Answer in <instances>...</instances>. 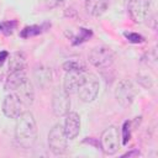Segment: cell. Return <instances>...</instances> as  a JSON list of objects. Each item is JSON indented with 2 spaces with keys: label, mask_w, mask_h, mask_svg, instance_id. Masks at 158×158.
<instances>
[{
  "label": "cell",
  "mask_w": 158,
  "mask_h": 158,
  "mask_svg": "<svg viewBox=\"0 0 158 158\" xmlns=\"http://www.w3.org/2000/svg\"><path fill=\"white\" fill-rule=\"evenodd\" d=\"M15 139L22 148H31L37 139V123L31 111H22L16 118Z\"/></svg>",
  "instance_id": "cell-1"
},
{
  "label": "cell",
  "mask_w": 158,
  "mask_h": 158,
  "mask_svg": "<svg viewBox=\"0 0 158 158\" xmlns=\"http://www.w3.org/2000/svg\"><path fill=\"white\" fill-rule=\"evenodd\" d=\"M88 59H89L90 64L94 65L95 68L107 69L115 62V53L107 46H98L90 51Z\"/></svg>",
  "instance_id": "cell-2"
},
{
  "label": "cell",
  "mask_w": 158,
  "mask_h": 158,
  "mask_svg": "<svg viewBox=\"0 0 158 158\" xmlns=\"http://www.w3.org/2000/svg\"><path fill=\"white\" fill-rule=\"evenodd\" d=\"M99 89H100V83L99 79L95 74L93 73H84V80L81 83V85L78 89V96L81 101L84 102H93L98 94H99Z\"/></svg>",
  "instance_id": "cell-3"
},
{
  "label": "cell",
  "mask_w": 158,
  "mask_h": 158,
  "mask_svg": "<svg viewBox=\"0 0 158 158\" xmlns=\"http://www.w3.org/2000/svg\"><path fill=\"white\" fill-rule=\"evenodd\" d=\"M67 147H68V137L64 132L63 125L56 123L48 133V148L53 154L59 156L65 153Z\"/></svg>",
  "instance_id": "cell-4"
},
{
  "label": "cell",
  "mask_w": 158,
  "mask_h": 158,
  "mask_svg": "<svg viewBox=\"0 0 158 158\" xmlns=\"http://www.w3.org/2000/svg\"><path fill=\"white\" fill-rule=\"evenodd\" d=\"M120 142H121V136L120 131L116 126H109L106 127L101 136H100V146L104 153L106 154H115L118 148H120Z\"/></svg>",
  "instance_id": "cell-5"
},
{
  "label": "cell",
  "mask_w": 158,
  "mask_h": 158,
  "mask_svg": "<svg viewBox=\"0 0 158 158\" xmlns=\"http://www.w3.org/2000/svg\"><path fill=\"white\" fill-rule=\"evenodd\" d=\"M137 96V89L128 79H122L115 88V98L122 106H131Z\"/></svg>",
  "instance_id": "cell-6"
},
{
  "label": "cell",
  "mask_w": 158,
  "mask_h": 158,
  "mask_svg": "<svg viewBox=\"0 0 158 158\" xmlns=\"http://www.w3.org/2000/svg\"><path fill=\"white\" fill-rule=\"evenodd\" d=\"M52 111L54 116L63 117L70 111V98L69 93H67L63 86H58L54 89L52 95Z\"/></svg>",
  "instance_id": "cell-7"
},
{
  "label": "cell",
  "mask_w": 158,
  "mask_h": 158,
  "mask_svg": "<svg viewBox=\"0 0 158 158\" xmlns=\"http://www.w3.org/2000/svg\"><path fill=\"white\" fill-rule=\"evenodd\" d=\"M151 0H128L127 11L135 23H142L148 19Z\"/></svg>",
  "instance_id": "cell-8"
},
{
  "label": "cell",
  "mask_w": 158,
  "mask_h": 158,
  "mask_svg": "<svg viewBox=\"0 0 158 158\" xmlns=\"http://www.w3.org/2000/svg\"><path fill=\"white\" fill-rule=\"evenodd\" d=\"M15 95L19 98L20 102L22 104V106H31L33 104L35 100V89H33V84L32 81H30V79H25L15 90H14Z\"/></svg>",
  "instance_id": "cell-9"
},
{
  "label": "cell",
  "mask_w": 158,
  "mask_h": 158,
  "mask_svg": "<svg viewBox=\"0 0 158 158\" xmlns=\"http://www.w3.org/2000/svg\"><path fill=\"white\" fill-rule=\"evenodd\" d=\"M22 104L20 102L19 98L15 95V93H10L4 98L2 101V112L9 118H17L19 115L22 112L21 110Z\"/></svg>",
  "instance_id": "cell-10"
},
{
  "label": "cell",
  "mask_w": 158,
  "mask_h": 158,
  "mask_svg": "<svg viewBox=\"0 0 158 158\" xmlns=\"http://www.w3.org/2000/svg\"><path fill=\"white\" fill-rule=\"evenodd\" d=\"M64 117H65L64 123H63L64 132L68 139H74L80 132V126H81L80 116L74 111H69Z\"/></svg>",
  "instance_id": "cell-11"
},
{
  "label": "cell",
  "mask_w": 158,
  "mask_h": 158,
  "mask_svg": "<svg viewBox=\"0 0 158 158\" xmlns=\"http://www.w3.org/2000/svg\"><path fill=\"white\" fill-rule=\"evenodd\" d=\"M52 78H53V73H52V69L48 65L40 64V65L35 67V69H33V79H35L36 84L40 88H42V89L47 88L52 83Z\"/></svg>",
  "instance_id": "cell-12"
},
{
  "label": "cell",
  "mask_w": 158,
  "mask_h": 158,
  "mask_svg": "<svg viewBox=\"0 0 158 158\" xmlns=\"http://www.w3.org/2000/svg\"><path fill=\"white\" fill-rule=\"evenodd\" d=\"M84 73L85 72H67L63 80V89L69 94L77 93L84 80Z\"/></svg>",
  "instance_id": "cell-13"
},
{
  "label": "cell",
  "mask_w": 158,
  "mask_h": 158,
  "mask_svg": "<svg viewBox=\"0 0 158 158\" xmlns=\"http://www.w3.org/2000/svg\"><path fill=\"white\" fill-rule=\"evenodd\" d=\"M110 0H85L84 6L89 15L94 17L101 16L109 7Z\"/></svg>",
  "instance_id": "cell-14"
},
{
  "label": "cell",
  "mask_w": 158,
  "mask_h": 158,
  "mask_svg": "<svg viewBox=\"0 0 158 158\" xmlns=\"http://www.w3.org/2000/svg\"><path fill=\"white\" fill-rule=\"evenodd\" d=\"M25 79H27V75L25 73V69L9 72V77L5 81V89L7 91H14Z\"/></svg>",
  "instance_id": "cell-15"
},
{
  "label": "cell",
  "mask_w": 158,
  "mask_h": 158,
  "mask_svg": "<svg viewBox=\"0 0 158 158\" xmlns=\"http://www.w3.org/2000/svg\"><path fill=\"white\" fill-rule=\"evenodd\" d=\"M7 60H9V72L21 70V69L26 68L27 58H26V54L21 51H17V52H14L12 54H10Z\"/></svg>",
  "instance_id": "cell-16"
},
{
  "label": "cell",
  "mask_w": 158,
  "mask_h": 158,
  "mask_svg": "<svg viewBox=\"0 0 158 158\" xmlns=\"http://www.w3.org/2000/svg\"><path fill=\"white\" fill-rule=\"evenodd\" d=\"M65 72H86V67L79 60H67L63 63Z\"/></svg>",
  "instance_id": "cell-17"
},
{
  "label": "cell",
  "mask_w": 158,
  "mask_h": 158,
  "mask_svg": "<svg viewBox=\"0 0 158 158\" xmlns=\"http://www.w3.org/2000/svg\"><path fill=\"white\" fill-rule=\"evenodd\" d=\"M42 26H38V25H33V26H27L25 27L22 31H21V37L23 38H27V37H31V36H36V35H40L42 32Z\"/></svg>",
  "instance_id": "cell-18"
},
{
  "label": "cell",
  "mask_w": 158,
  "mask_h": 158,
  "mask_svg": "<svg viewBox=\"0 0 158 158\" xmlns=\"http://www.w3.org/2000/svg\"><path fill=\"white\" fill-rule=\"evenodd\" d=\"M93 36V32L88 28H80L79 30V35L74 38L73 41V44H78V43H81V42H85L86 40H89L90 37Z\"/></svg>",
  "instance_id": "cell-19"
},
{
  "label": "cell",
  "mask_w": 158,
  "mask_h": 158,
  "mask_svg": "<svg viewBox=\"0 0 158 158\" xmlns=\"http://www.w3.org/2000/svg\"><path fill=\"white\" fill-rule=\"evenodd\" d=\"M17 26L16 21H5L0 23V32L5 33V35H10L12 33V31L15 30V27Z\"/></svg>",
  "instance_id": "cell-20"
},
{
  "label": "cell",
  "mask_w": 158,
  "mask_h": 158,
  "mask_svg": "<svg viewBox=\"0 0 158 158\" xmlns=\"http://www.w3.org/2000/svg\"><path fill=\"white\" fill-rule=\"evenodd\" d=\"M122 135H121V138H122V144H127V142L130 141L131 138V126H130V121H125L123 122V126H122V130H121Z\"/></svg>",
  "instance_id": "cell-21"
},
{
  "label": "cell",
  "mask_w": 158,
  "mask_h": 158,
  "mask_svg": "<svg viewBox=\"0 0 158 158\" xmlns=\"http://www.w3.org/2000/svg\"><path fill=\"white\" fill-rule=\"evenodd\" d=\"M123 36L127 38V41H130L132 43H142L144 41V37L136 32H125Z\"/></svg>",
  "instance_id": "cell-22"
},
{
  "label": "cell",
  "mask_w": 158,
  "mask_h": 158,
  "mask_svg": "<svg viewBox=\"0 0 158 158\" xmlns=\"http://www.w3.org/2000/svg\"><path fill=\"white\" fill-rule=\"evenodd\" d=\"M137 81L144 88H151L153 85V80L148 77V74H143V73L137 74Z\"/></svg>",
  "instance_id": "cell-23"
},
{
  "label": "cell",
  "mask_w": 158,
  "mask_h": 158,
  "mask_svg": "<svg viewBox=\"0 0 158 158\" xmlns=\"http://www.w3.org/2000/svg\"><path fill=\"white\" fill-rule=\"evenodd\" d=\"M65 0H46V4L49 9H57V7H60L63 4H64Z\"/></svg>",
  "instance_id": "cell-24"
},
{
  "label": "cell",
  "mask_w": 158,
  "mask_h": 158,
  "mask_svg": "<svg viewBox=\"0 0 158 158\" xmlns=\"http://www.w3.org/2000/svg\"><path fill=\"white\" fill-rule=\"evenodd\" d=\"M7 58H9V52L7 51H0V65H2Z\"/></svg>",
  "instance_id": "cell-25"
},
{
  "label": "cell",
  "mask_w": 158,
  "mask_h": 158,
  "mask_svg": "<svg viewBox=\"0 0 158 158\" xmlns=\"http://www.w3.org/2000/svg\"><path fill=\"white\" fill-rule=\"evenodd\" d=\"M132 156H141V153H139L137 149H135V151H132V152H127V153H125L122 157H132Z\"/></svg>",
  "instance_id": "cell-26"
}]
</instances>
